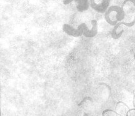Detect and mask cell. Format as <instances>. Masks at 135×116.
Masks as SVG:
<instances>
[{"label": "cell", "mask_w": 135, "mask_h": 116, "mask_svg": "<svg viewBox=\"0 0 135 116\" xmlns=\"http://www.w3.org/2000/svg\"><path fill=\"white\" fill-rule=\"evenodd\" d=\"M124 13L122 6L118 5L110 6L104 13V18L107 23L115 26L124 20Z\"/></svg>", "instance_id": "1"}, {"label": "cell", "mask_w": 135, "mask_h": 116, "mask_svg": "<svg viewBox=\"0 0 135 116\" xmlns=\"http://www.w3.org/2000/svg\"><path fill=\"white\" fill-rule=\"evenodd\" d=\"M124 13L123 22L126 27H132L135 25V0H124L122 5Z\"/></svg>", "instance_id": "2"}, {"label": "cell", "mask_w": 135, "mask_h": 116, "mask_svg": "<svg viewBox=\"0 0 135 116\" xmlns=\"http://www.w3.org/2000/svg\"><path fill=\"white\" fill-rule=\"evenodd\" d=\"M86 26L87 25L85 23L83 22V23H81L77 28H75L69 24H64L62 26V30L67 35L77 38L84 35L85 29Z\"/></svg>", "instance_id": "3"}, {"label": "cell", "mask_w": 135, "mask_h": 116, "mask_svg": "<svg viewBox=\"0 0 135 116\" xmlns=\"http://www.w3.org/2000/svg\"><path fill=\"white\" fill-rule=\"evenodd\" d=\"M90 6L99 13H105L110 7L111 0H89Z\"/></svg>", "instance_id": "4"}, {"label": "cell", "mask_w": 135, "mask_h": 116, "mask_svg": "<svg viewBox=\"0 0 135 116\" xmlns=\"http://www.w3.org/2000/svg\"><path fill=\"white\" fill-rule=\"evenodd\" d=\"M73 1L75 3L77 10L80 13L89 10L90 7L89 0H63V4L67 5Z\"/></svg>", "instance_id": "5"}, {"label": "cell", "mask_w": 135, "mask_h": 116, "mask_svg": "<svg viewBox=\"0 0 135 116\" xmlns=\"http://www.w3.org/2000/svg\"><path fill=\"white\" fill-rule=\"evenodd\" d=\"M86 29H85L84 35L87 38H92L95 37L98 33V22L97 20H92L91 21V27L86 26Z\"/></svg>", "instance_id": "6"}, {"label": "cell", "mask_w": 135, "mask_h": 116, "mask_svg": "<svg viewBox=\"0 0 135 116\" xmlns=\"http://www.w3.org/2000/svg\"><path fill=\"white\" fill-rule=\"evenodd\" d=\"M126 26L122 21L118 22L113 27L112 31V38L114 39H118L122 37Z\"/></svg>", "instance_id": "7"}, {"label": "cell", "mask_w": 135, "mask_h": 116, "mask_svg": "<svg viewBox=\"0 0 135 116\" xmlns=\"http://www.w3.org/2000/svg\"><path fill=\"white\" fill-rule=\"evenodd\" d=\"M130 109L122 101H119L115 105V111L119 116H126L128 112Z\"/></svg>", "instance_id": "8"}, {"label": "cell", "mask_w": 135, "mask_h": 116, "mask_svg": "<svg viewBox=\"0 0 135 116\" xmlns=\"http://www.w3.org/2000/svg\"><path fill=\"white\" fill-rule=\"evenodd\" d=\"M102 116H119L115 110L112 109H105L102 112Z\"/></svg>", "instance_id": "9"}, {"label": "cell", "mask_w": 135, "mask_h": 116, "mask_svg": "<svg viewBox=\"0 0 135 116\" xmlns=\"http://www.w3.org/2000/svg\"><path fill=\"white\" fill-rule=\"evenodd\" d=\"M126 116H135V108L129 109L126 114Z\"/></svg>", "instance_id": "10"}, {"label": "cell", "mask_w": 135, "mask_h": 116, "mask_svg": "<svg viewBox=\"0 0 135 116\" xmlns=\"http://www.w3.org/2000/svg\"><path fill=\"white\" fill-rule=\"evenodd\" d=\"M133 107H134V108H135V94L134 95V96H133Z\"/></svg>", "instance_id": "11"}, {"label": "cell", "mask_w": 135, "mask_h": 116, "mask_svg": "<svg viewBox=\"0 0 135 116\" xmlns=\"http://www.w3.org/2000/svg\"><path fill=\"white\" fill-rule=\"evenodd\" d=\"M134 60H135V53H134Z\"/></svg>", "instance_id": "12"}]
</instances>
